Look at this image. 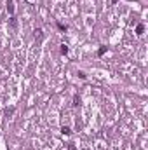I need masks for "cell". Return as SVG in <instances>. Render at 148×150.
I'll list each match as a JSON object with an SVG mask.
<instances>
[{
    "label": "cell",
    "mask_w": 148,
    "mask_h": 150,
    "mask_svg": "<svg viewBox=\"0 0 148 150\" xmlns=\"http://www.w3.org/2000/svg\"><path fill=\"white\" fill-rule=\"evenodd\" d=\"M143 31H145V26H143V25H138V26H136V33H138V35H141Z\"/></svg>",
    "instance_id": "cell-1"
},
{
    "label": "cell",
    "mask_w": 148,
    "mask_h": 150,
    "mask_svg": "<svg viewBox=\"0 0 148 150\" xmlns=\"http://www.w3.org/2000/svg\"><path fill=\"white\" fill-rule=\"evenodd\" d=\"M61 133H63V134H70V133H72V131H70V127L63 126V127H61Z\"/></svg>",
    "instance_id": "cell-2"
},
{
    "label": "cell",
    "mask_w": 148,
    "mask_h": 150,
    "mask_svg": "<svg viewBox=\"0 0 148 150\" xmlns=\"http://www.w3.org/2000/svg\"><path fill=\"white\" fill-rule=\"evenodd\" d=\"M105 52H106V47L103 46V47H99V51H98V56H103Z\"/></svg>",
    "instance_id": "cell-4"
},
{
    "label": "cell",
    "mask_w": 148,
    "mask_h": 150,
    "mask_svg": "<svg viewBox=\"0 0 148 150\" xmlns=\"http://www.w3.org/2000/svg\"><path fill=\"white\" fill-rule=\"evenodd\" d=\"M12 112H14V108H7V110H5V115H10Z\"/></svg>",
    "instance_id": "cell-7"
},
{
    "label": "cell",
    "mask_w": 148,
    "mask_h": 150,
    "mask_svg": "<svg viewBox=\"0 0 148 150\" xmlns=\"http://www.w3.org/2000/svg\"><path fill=\"white\" fill-rule=\"evenodd\" d=\"M7 10H9L10 14L14 12V5H12V2H7Z\"/></svg>",
    "instance_id": "cell-3"
},
{
    "label": "cell",
    "mask_w": 148,
    "mask_h": 150,
    "mask_svg": "<svg viewBox=\"0 0 148 150\" xmlns=\"http://www.w3.org/2000/svg\"><path fill=\"white\" fill-rule=\"evenodd\" d=\"M66 52H68V46L63 44V46H61V54H66Z\"/></svg>",
    "instance_id": "cell-6"
},
{
    "label": "cell",
    "mask_w": 148,
    "mask_h": 150,
    "mask_svg": "<svg viewBox=\"0 0 148 150\" xmlns=\"http://www.w3.org/2000/svg\"><path fill=\"white\" fill-rule=\"evenodd\" d=\"M35 38H38V40L42 38V30H35Z\"/></svg>",
    "instance_id": "cell-5"
},
{
    "label": "cell",
    "mask_w": 148,
    "mask_h": 150,
    "mask_svg": "<svg viewBox=\"0 0 148 150\" xmlns=\"http://www.w3.org/2000/svg\"><path fill=\"white\" fill-rule=\"evenodd\" d=\"M73 101H75L73 105H79V103H80V99H79V96H75V98H73Z\"/></svg>",
    "instance_id": "cell-8"
},
{
    "label": "cell",
    "mask_w": 148,
    "mask_h": 150,
    "mask_svg": "<svg viewBox=\"0 0 148 150\" xmlns=\"http://www.w3.org/2000/svg\"><path fill=\"white\" fill-rule=\"evenodd\" d=\"M68 150H75V147L72 145V143H70V145H68Z\"/></svg>",
    "instance_id": "cell-9"
}]
</instances>
